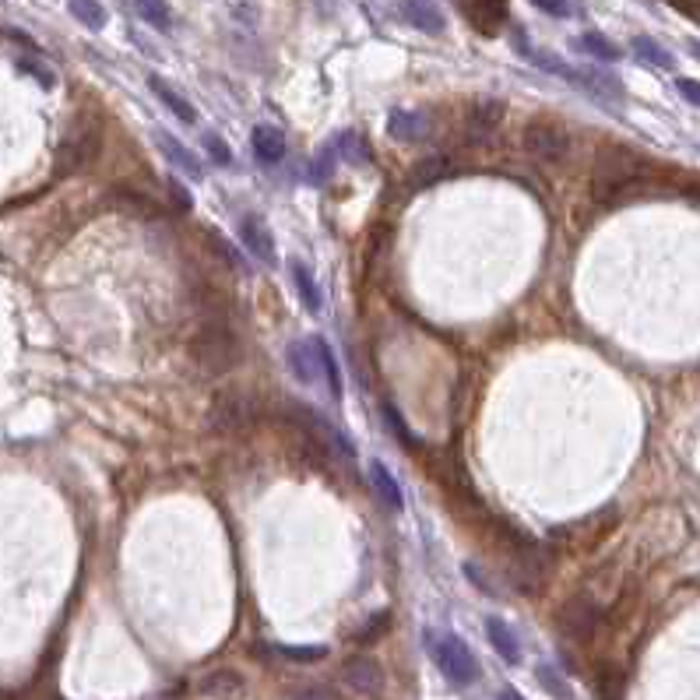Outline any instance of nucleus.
Returning <instances> with one entry per match:
<instances>
[{
    "label": "nucleus",
    "instance_id": "f257e3e1",
    "mask_svg": "<svg viewBox=\"0 0 700 700\" xmlns=\"http://www.w3.org/2000/svg\"><path fill=\"white\" fill-rule=\"evenodd\" d=\"M190 352H194V363L212 377H222V373L236 370L243 363L240 335L219 310H212L205 321L197 324L194 338H190Z\"/></svg>",
    "mask_w": 700,
    "mask_h": 700
},
{
    "label": "nucleus",
    "instance_id": "f03ea898",
    "mask_svg": "<svg viewBox=\"0 0 700 700\" xmlns=\"http://www.w3.org/2000/svg\"><path fill=\"white\" fill-rule=\"evenodd\" d=\"M426 651H430V658L437 662V669L447 676V683H454V686L479 683V676H482L479 658L472 655V648H468L458 634H426Z\"/></svg>",
    "mask_w": 700,
    "mask_h": 700
},
{
    "label": "nucleus",
    "instance_id": "7ed1b4c3",
    "mask_svg": "<svg viewBox=\"0 0 700 700\" xmlns=\"http://www.w3.org/2000/svg\"><path fill=\"white\" fill-rule=\"evenodd\" d=\"M644 169V159L627 148H609V152L598 155L595 173H591V190H595L598 201L613 197L616 190H623L637 173Z\"/></svg>",
    "mask_w": 700,
    "mask_h": 700
},
{
    "label": "nucleus",
    "instance_id": "20e7f679",
    "mask_svg": "<svg viewBox=\"0 0 700 700\" xmlns=\"http://www.w3.org/2000/svg\"><path fill=\"white\" fill-rule=\"evenodd\" d=\"M99 145H103V138H99V124H95V120H78L57 148V176L85 169L88 162L99 155Z\"/></svg>",
    "mask_w": 700,
    "mask_h": 700
},
{
    "label": "nucleus",
    "instance_id": "39448f33",
    "mask_svg": "<svg viewBox=\"0 0 700 700\" xmlns=\"http://www.w3.org/2000/svg\"><path fill=\"white\" fill-rule=\"evenodd\" d=\"M257 412H261V405L250 391H222L212 405V430L243 433L254 426Z\"/></svg>",
    "mask_w": 700,
    "mask_h": 700
},
{
    "label": "nucleus",
    "instance_id": "423d86ee",
    "mask_svg": "<svg viewBox=\"0 0 700 700\" xmlns=\"http://www.w3.org/2000/svg\"><path fill=\"white\" fill-rule=\"evenodd\" d=\"M521 145L532 159L539 162H563L570 152V134L556 120H532L521 131Z\"/></svg>",
    "mask_w": 700,
    "mask_h": 700
},
{
    "label": "nucleus",
    "instance_id": "0eeeda50",
    "mask_svg": "<svg viewBox=\"0 0 700 700\" xmlns=\"http://www.w3.org/2000/svg\"><path fill=\"white\" fill-rule=\"evenodd\" d=\"M598 620H602V613H598V606L588 595L567 598L560 606V613H556V627L570 641H591V634L598 630Z\"/></svg>",
    "mask_w": 700,
    "mask_h": 700
},
{
    "label": "nucleus",
    "instance_id": "6e6552de",
    "mask_svg": "<svg viewBox=\"0 0 700 700\" xmlns=\"http://www.w3.org/2000/svg\"><path fill=\"white\" fill-rule=\"evenodd\" d=\"M504 113H507L504 99H493V95H482V99H475V103L468 106V113H465V138H468V145H482V141L493 138V131L500 127Z\"/></svg>",
    "mask_w": 700,
    "mask_h": 700
},
{
    "label": "nucleus",
    "instance_id": "1a4fd4ad",
    "mask_svg": "<svg viewBox=\"0 0 700 700\" xmlns=\"http://www.w3.org/2000/svg\"><path fill=\"white\" fill-rule=\"evenodd\" d=\"M570 85H577L581 92H588L591 99H598L602 106H616L623 103V81L616 78V74H606V71H598V67H574V78H570Z\"/></svg>",
    "mask_w": 700,
    "mask_h": 700
},
{
    "label": "nucleus",
    "instance_id": "9d476101",
    "mask_svg": "<svg viewBox=\"0 0 700 700\" xmlns=\"http://www.w3.org/2000/svg\"><path fill=\"white\" fill-rule=\"evenodd\" d=\"M342 679H345V686H352L356 693L373 697V693H380V686H384V669H380L377 658L356 655L342 665Z\"/></svg>",
    "mask_w": 700,
    "mask_h": 700
},
{
    "label": "nucleus",
    "instance_id": "9b49d317",
    "mask_svg": "<svg viewBox=\"0 0 700 700\" xmlns=\"http://www.w3.org/2000/svg\"><path fill=\"white\" fill-rule=\"evenodd\" d=\"M240 240L261 264H275V236H271V229L264 226L261 215H243V219H240Z\"/></svg>",
    "mask_w": 700,
    "mask_h": 700
},
{
    "label": "nucleus",
    "instance_id": "f8f14e48",
    "mask_svg": "<svg viewBox=\"0 0 700 700\" xmlns=\"http://www.w3.org/2000/svg\"><path fill=\"white\" fill-rule=\"evenodd\" d=\"M433 131L430 117L419 110H394L391 120H387V134L394 141H405V145H416V141H426Z\"/></svg>",
    "mask_w": 700,
    "mask_h": 700
},
{
    "label": "nucleus",
    "instance_id": "ddd939ff",
    "mask_svg": "<svg viewBox=\"0 0 700 700\" xmlns=\"http://www.w3.org/2000/svg\"><path fill=\"white\" fill-rule=\"evenodd\" d=\"M465 15L486 36H496L507 22V0H465Z\"/></svg>",
    "mask_w": 700,
    "mask_h": 700
},
{
    "label": "nucleus",
    "instance_id": "4468645a",
    "mask_svg": "<svg viewBox=\"0 0 700 700\" xmlns=\"http://www.w3.org/2000/svg\"><path fill=\"white\" fill-rule=\"evenodd\" d=\"M402 18L412 29L426 32V36H440L447 25L437 8V0H402Z\"/></svg>",
    "mask_w": 700,
    "mask_h": 700
},
{
    "label": "nucleus",
    "instance_id": "2eb2a0df",
    "mask_svg": "<svg viewBox=\"0 0 700 700\" xmlns=\"http://www.w3.org/2000/svg\"><path fill=\"white\" fill-rule=\"evenodd\" d=\"M201 693L215 700H240L247 693V679L233 669H215L208 676H201Z\"/></svg>",
    "mask_w": 700,
    "mask_h": 700
},
{
    "label": "nucleus",
    "instance_id": "dca6fc26",
    "mask_svg": "<svg viewBox=\"0 0 700 700\" xmlns=\"http://www.w3.org/2000/svg\"><path fill=\"white\" fill-rule=\"evenodd\" d=\"M486 637H489V644L496 648V655L504 658L507 665L521 662V641H518V634H514L507 620H500V616H486Z\"/></svg>",
    "mask_w": 700,
    "mask_h": 700
},
{
    "label": "nucleus",
    "instance_id": "f3484780",
    "mask_svg": "<svg viewBox=\"0 0 700 700\" xmlns=\"http://www.w3.org/2000/svg\"><path fill=\"white\" fill-rule=\"evenodd\" d=\"M250 145H254V155L264 166H275V162L285 159V134L275 124H257L254 134H250Z\"/></svg>",
    "mask_w": 700,
    "mask_h": 700
},
{
    "label": "nucleus",
    "instance_id": "a211bd4d",
    "mask_svg": "<svg viewBox=\"0 0 700 700\" xmlns=\"http://www.w3.org/2000/svg\"><path fill=\"white\" fill-rule=\"evenodd\" d=\"M285 363H289V373L299 380V384H317V377H321L317 352L310 342H292L289 349H285Z\"/></svg>",
    "mask_w": 700,
    "mask_h": 700
},
{
    "label": "nucleus",
    "instance_id": "6ab92c4d",
    "mask_svg": "<svg viewBox=\"0 0 700 700\" xmlns=\"http://www.w3.org/2000/svg\"><path fill=\"white\" fill-rule=\"evenodd\" d=\"M370 482H373V489H377V496L384 500L391 511H402L405 507V496H402V486H398V479H394V472L384 465L380 458H373L370 461Z\"/></svg>",
    "mask_w": 700,
    "mask_h": 700
},
{
    "label": "nucleus",
    "instance_id": "aec40b11",
    "mask_svg": "<svg viewBox=\"0 0 700 700\" xmlns=\"http://www.w3.org/2000/svg\"><path fill=\"white\" fill-rule=\"evenodd\" d=\"M155 145H159L162 152H166V159L173 162L176 169H183L190 180H201V173H205V169H201V162H197L194 152H190V148H183L180 141L173 138V134H169V131H155Z\"/></svg>",
    "mask_w": 700,
    "mask_h": 700
},
{
    "label": "nucleus",
    "instance_id": "412c9836",
    "mask_svg": "<svg viewBox=\"0 0 700 700\" xmlns=\"http://www.w3.org/2000/svg\"><path fill=\"white\" fill-rule=\"evenodd\" d=\"M289 271H292V285H296L299 299H303V307L310 310V314H321V285H317L314 271L307 268L303 261H289Z\"/></svg>",
    "mask_w": 700,
    "mask_h": 700
},
{
    "label": "nucleus",
    "instance_id": "4be33fe9",
    "mask_svg": "<svg viewBox=\"0 0 700 700\" xmlns=\"http://www.w3.org/2000/svg\"><path fill=\"white\" fill-rule=\"evenodd\" d=\"M148 88H152V92L159 95L162 103H166V110L173 113L176 120H183V124H194V120H197V110H194V106H190L187 99H183V95L176 92L173 85H169V81H162L159 74H152V78H148Z\"/></svg>",
    "mask_w": 700,
    "mask_h": 700
},
{
    "label": "nucleus",
    "instance_id": "5701e85b",
    "mask_svg": "<svg viewBox=\"0 0 700 700\" xmlns=\"http://www.w3.org/2000/svg\"><path fill=\"white\" fill-rule=\"evenodd\" d=\"M310 345H314V352H317L321 377L328 380V387H331V398H335V402H342V370H338L335 352H331V345L324 342V338H310Z\"/></svg>",
    "mask_w": 700,
    "mask_h": 700
},
{
    "label": "nucleus",
    "instance_id": "b1692460",
    "mask_svg": "<svg viewBox=\"0 0 700 700\" xmlns=\"http://www.w3.org/2000/svg\"><path fill=\"white\" fill-rule=\"evenodd\" d=\"M574 50L588 53V57H595V60H606V64H616V60H620V46L609 43L602 32H584V36H577Z\"/></svg>",
    "mask_w": 700,
    "mask_h": 700
},
{
    "label": "nucleus",
    "instance_id": "393cba45",
    "mask_svg": "<svg viewBox=\"0 0 700 700\" xmlns=\"http://www.w3.org/2000/svg\"><path fill=\"white\" fill-rule=\"evenodd\" d=\"M630 46H634V57L641 60V64H651V67H658V71H672V67H676L672 53L665 50V46H658L651 36H637Z\"/></svg>",
    "mask_w": 700,
    "mask_h": 700
},
{
    "label": "nucleus",
    "instance_id": "a878e982",
    "mask_svg": "<svg viewBox=\"0 0 700 700\" xmlns=\"http://www.w3.org/2000/svg\"><path fill=\"white\" fill-rule=\"evenodd\" d=\"M71 8V15L78 18L85 29H92V32H99L106 25V8L99 4V0H71L67 4Z\"/></svg>",
    "mask_w": 700,
    "mask_h": 700
},
{
    "label": "nucleus",
    "instance_id": "bb28decb",
    "mask_svg": "<svg viewBox=\"0 0 700 700\" xmlns=\"http://www.w3.org/2000/svg\"><path fill=\"white\" fill-rule=\"evenodd\" d=\"M138 4V15L145 18L155 29H173V11H169L166 0H134Z\"/></svg>",
    "mask_w": 700,
    "mask_h": 700
},
{
    "label": "nucleus",
    "instance_id": "cd10ccee",
    "mask_svg": "<svg viewBox=\"0 0 700 700\" xmlns=\"http://www.w3.org/2000/svg\"><path fill=\"white\" fill-rule=\"evenodd\" d=\"M278 655L289 658V662H321V658H328V648H321V644H282L278 648Z\"/></svg>",
    "mask_w": 700,
    "mask_h": 700
},
{
    "label": "nucleus",
    "instance_id": "c85d7f7f",
    "mask_svg": "<svg viewBox=\"0 0 700 700\" xmlns=\"http://www.w3.org/2000/svg\"><path fill=\"white\" fill-rule=\"evenodd\" d=\"M447 173V159L444 155H430L426 162H419L416 173H412V183H419V187H426V183L440 180V176Z\"/></svg>",
    "mask_w": 700,
    "mask_h": 700
},
{
    "label": "nucleus",
    "instance_id": "c756f323",
    "mask_svg": "<svg viewBox=\"0 0 700 700\" xmlns=\"http://www.w3.org/2000/svg\"><path fill=\"white\" fill-rule=\"evenodd\" d=\"M535 672H539V683H542V690H546V693H553L556 700H570V686L563 683V676H560V672L553 669V665H539V669H535Z\"/></svg>",
    "mask_w": 700,
    "mask_h": 700
},
{
    "label": "nucleus",
    "instance_id": "7c9ffc66",
    "mask_svg": "<svg viewBox=\"0 0 700 700\" xmlns=\"http://www.w3.org/2000/svg\"><path fill=\"white\" fill-rule=\"evenodd\" d=\"M387 623H391V616H387V613H377V616H373L370 623H366L363 630H356V634H352V637H356L359 644H370V641H377V637L384 634V630H387Z\"/></svg>",
    "mask_w": 700,
    "mask_h": 700
},
{
    "label": "nucleus",
    "instance_id": "2f4dec72",
    "mask_svg": "<svg viewBox=\"0 0 700 700\" xmlns=\"http://www.w3.org/2000/svg\"><path fill=\"white\" fill-rule=\"evenodd\" d=\"M205 152L212 155L219 166H233V152H229V145L219 138V134H205Z\"/></svg>",
    "mask_w": 700,
    "mask_h": 700
},
{
    "label": "nucleus",
    "instance_id": "473e14b6",
    "mask_svg": "<svg viewBox=\"0 0 700 700\" xmlns=\"http://www.w3.org/2000/svg\"><path fill=\"white\" fill-rule=\"evenodd\" d=\"M289 700H338V693H335V686H328V683H317V686H307V690L292 693Z\"/></svg>",
    "mask_w": 700,
    "mask_h": 700
},
{
    "label": "nucleus",
    "instance_id": "72a5a7b5",
    "mask_svg": "<svg viewBox=\"0 0 700 700\" xmlns=\"http://www.w3.org/2000/svg\"><path fill=\"white\" fill-rule=\"evenodd\" d=\"M335 155H338L335 145H331V148H321V155H317V166H314V176H317V180L331 176V169H335Z\"/></svg>",
    "mask_w": 700,
    "mask_h": 700
},
{
    "label": "nucleus",
    "instance_id": "f704fd0d",
    "mask_svg": "<svg viewBox=\"0 0 700 700\" xmlns=\"http://www.w3.org/2000/svg\"><path fill=\"white\" fill-rule=\"evenodd\" d=\"M384 416H387V423H391V430L398 433V437H402L405 447H416V437H412V433L405 430V423H402V416H398V412H394V409H384Z\"/></svg>",
    "mask_w": 700,
    "mask_h": 700
},
{
    "label": "nucleus",
    "instance_id": "c9c22d12",
    "mask_svg": "<svg viewBox=\"0 0 700 700\" xmlns=\"http://www.w3.org/2000/svg\"><path fill=\"white\" fill-rule=\"evenodd\" d=\"M676 88L690 106H700V81L693 78H676Z\"/></svg>",
    "mask_w": 700,
    "mask_h": 700
},
{
    "label": "nucleus",
    "instance_id": "e433bc0d",
    "mask_svg": "<svg viewBox=\"0 0 700 700\" xmlns=\"http://www.w3.org/2000/svg\"><path fill=\"white\" fill-rule=\"evenodd\" d=\"M535 8L539 11H546V15H553V18H567L570 15V4L567 0H532Z\"/></svg>",
    "mask_w": 700,
    "mask_h": 700
},
{
    "label": "nucleus",
    "instance_id": "4c0bfd02",
    "mask_svg": "<svg viewBox=\"0 0 700 700\" xmlns=\"http://www.w3.org/2000/svg\"><path fill=\"white\" fill-rule=\"evenodd\" d=\"M335 148L345 155V162H359L356 155H359V138L356 134H342V138L335 141Z\"/></svg>",
    "mask_w": 700,
    "mask_h": 700
},
{
    "label": "nucleus",
    "instance_id": "58836bf2",
    "mask_svg": "<svg viewBox=\"0 0 700 700\" xmlns=\"http://www.w3.org/2000/svg\"><path fill=\"white\" fill-rule=\"evenodd\" d=\"M169 194L176 197V205H180V208H190V194H187V190H183L176 180H169Z\"/></svg>",
    "mask_w": 700,
    "mask_h": 700
},
{
    "label": "nucleus",
    "instance_id": "ea45409f",
    "mask_svg": "<svg viewBox=\"0 0 700 700\" xmlns=\"http://www.w3.org/2000/svg\"><path fill=\"white\" fill-rule=\"evenodd\" d=\"M496 700H525V697H521L518 690H511V686H504V690L496 693Z\"/></svg>",
    "mask_w": 700,
    "mask_h": 700
},
{
    "label": "nucleus",
    "instance_id": "a19ab883",
    "mask_svg": "<svg viewBox=\"0 0 700 700\" xmlns=\"http://www.w3.org/2000/svg\"><path fill=\"white\" fill-rule=\"evenodd\" d=\"M690 53H693V57L700 60V43H690Z\"/></svg>",
    "mask_w": 700,
    "mask_h": 700
}]
</instances>
